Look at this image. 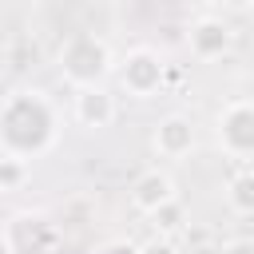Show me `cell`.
I'll use <instances>...</instances> for the list:
<instances>
[{
    "instance_id": "6da1fadb",
    "label": "cell",
    "mask_w": 254,
    "mask_h": 254,
    "mask_svg": "<svg viewBox=\"0 0 254 254\" xmlns=\"http://www.w3.org/2000/svg\"><path fill=\"white\" fill-rule=\"evenodd\" d=\"M60 135V111L40 87L0 95V159H40Z\"/></svg>"
},
{
    "instance_id": "7a4b0ae2",
    "label": "cell",
    "mask_w": 254,
    "mask_h": 254,
    "mask_svg": "<svg viewBox=\"0 0 254 254\" xmlns=\"http://www.w3.org/2000/svg\"><path fill=\"white\" fill-rule=\"evenodd\" d=\"M115 71V56L111 44L95 32H75L64 40L60 48V75L71 87H99L107 75Z\"/></svg>"
},
{
    "instance_id": "3957f363",
    "label": "cell",
    "mask_w": 254,
    "mask_h": 254,
    "mask_svg": "<svg viewBox=\"0 0 254 254\" xmlns=\"http://www.w3.org/2000/svg\"><path fill=\"white\" fill-rule=\"evenodd\" d=\"M115 75H119V87L131 99H151L167 83V64H163V56L155 48H131L115 64Z\"/></svg>"
},
{
    "instance_id": "277c9868",
    "label": "cell",
    "mask_w": 254,
    "mask_h": 254,
    "mask_svg": "<svg viewBox=\"0 0 254 254\" xmlns=\"http://www.w3.org/2000/svg\"><path fill=\"white\" fill-rule=\"evenodd\" d=\"M214 135H218V147L230 159L246 163L254 155V103L246 95L222 103V111L214 115Z\"/></svg>"
},
{
    "instance_id": "5b68a950",
    "label": "cell",
    "mask_w": 254,
    "mask_h": 254,
    "mask_svg": "<svg viewBox=\"0 0 254 254\" xmlns=\"http://www.w3.org/2000/svg\"><path fill=\"white\" fill-rule=\"evenodd\" d=\"M4 234L12 242V254H56L60 246V222H52L40 210H20Z\"/></svg>"
},
{
    "instance_id": "8992f818",
    "label": "cell",
    "mask_w": 254,
    "mask_h": 254,
    "mask_svg": "<svg viewBox=\"0 0 254 254\" xmlns=\"http://www.w3.org/2000/svg\"><path fill=\"white\" fill-rule=\"evenodd\" d=\"M187 48L194 60L210 64V60H222L230 48H234V28L230 20H222L218 12H202L187 24Z\"/></svg>"
},
{
    "instance_id": "52a82bcc",
    "label": "cell",
    "mask_w": 254,
    "mask_h": 254,
    "mask_svg": "<svg viewBox=\"0 0 254 254\" xmlns=\"http://www.w3.org/2000/svg\"><path fill=\"white\" fill-rule=\"evenodd\" d=\"M171 202H179V190H175V179H171V171H163V167H147L135 183H131V206L139 210V214H155V210H163V206H171Z\"/></svg>"
},
{
    "instance_id": "ba28073f",
    "label": "cell",
    "mask_w": 254,
    "mask_h": 254,
    "mask_svg": "<svg viewBox=\"0 0 254 254\" xmlns=\"http://www.w3.org/2000/svg\"><path fill=\"white\" fill-rule=\"evenodd\" d=\"M115 115H119L115 95H111L103 83H99V87H75V95H71V119H75L79 127L103 131V127L115 123Z\"/></svg>"
},
{
    "instance_id": "9c48e42d",
    "label": "cell",
    "mask_w": 254,
    "mask_h": 254,
    "mask_svg": "<svg viewBox=\"0 0 254 254\" xmlns=\"http://www.w3.org/2000/svg\"><path fill=\"white\" fill-rule=\"evenodd\" d=\"M151 147H155L159 159H187L194 151V123L187 115H179V111L163 115L155 123V131H151Z\"/></svg>"
},
{
    "instance_id": "30bf717a",
    "label": "cell",
    "mask_w": 254,
    "mask_h": 254,
    "mask_svg": "<svg viewBox=\"0 0 254 254\" xmlns=\"http://www.w3.org/2000/svg\"><path fill=\"white\" fill-rule=\"evenodd\" d=\"M222 198H226V206H230L238 218H250V214H254V175H250L246 167H238V171L230 175Z\"/></svg>"
},
{
    "instance_id": "8fae6325",
    "label": "cell",
    "mask_w": 254,
    "mask_h": 254,
    "mask_svg": "<svg viewBox=\"0 0 254 254\" xmlns=\"http://www.w3.org/2000/svg\"><path fill=\"white\" fill-rule=\"evenodd\" d=\"M151 218H155V234H167V238H175V230H183V222H187V214H183V206H179V202H171V206L155 210Z\"/></svg>"
},
{
    "instance_id": "7c38bea8",
    "label": "cell",
    "mask_w": 254,
    "mask_h": 254,
    "mask_svg": "<svg viewBox=\"0 0 254 254\" xmlns=\"http://www.w3.org/2000/svg\"><path fill=\"white\" fill-rule=\"evenodd\" d=\"M24 179H28V163L0 159V190H16V187H24Z\"/></svg>"
},
{
    "instance_id": "4fadbf2b",
    "label": "cell",
    "mask_w": 254,
    "mask_h": 254,
    "mask_svg": "<svg viewBox=\"0 0 254 254\" xmlns=\"http://www.w3.org/2000/svg\"><path fill=\"white\" fill-rule=\"evenodd\" d=\"M135 254H183V250H179L175 238H167V234H151L147 242L135 246Z\"/></svg>"
},
{
    "instance_id": "5bb4252c",
    "label": "cell",
    "mask_w": 254,
    "mask_h": 254,
    "mask_svg": "<svg viewBox=\"0 0 254 254\" xmlns=\"http://www.w3.org/2000/svg\"><path fill=\"white\" fill-rule=\"evenodd\" d=\"M218 254H254V242L250 238H226Z\"/></svg>"
},
{
    "instance_id": "9a60e30c",
    "label": "cell",
    "mask_w": 254,
    "mask_h": 254,
    "mask_svg": "<svg viewBox=\"0 0 254 254\" xmlns=\"http://www.w3.org/2000/svg\"><path fill=\"white\" fill-rule=\"evenodd\" d=\"M99 254H135V242H107Z\"/></svg>"
},
{
    "instance_id": "2e32d148",
    "label": "cell",
    "mask_w": 254,
    "mask_h": 254,
    "mask_svg": "<svg viewBox=\"0 0 254 254\" xmlns=\"http://www.w3.org/2000/svg\"><path fill=\"white\" fill-rule=\"evenodd\" d=\"M0 254H12V242H8V234L0 230Z\"/></svg>"
}]
</instances>
